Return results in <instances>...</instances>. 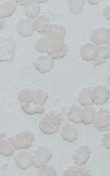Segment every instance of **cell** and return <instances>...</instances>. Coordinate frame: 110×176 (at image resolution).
<instances>
[{
  "instance_id": "10",
  "label": "cell",
  "mask_w": 110,
  "mask_h": 176,
  "mask_svg": "<svg viewBox=\"0 0 110 176\" xmlns=\"http://www.w3.org/2000/svg\"><path fill=\"white\" fill-rule=\"evenodd\" d=\"M81 108L73 104L69 107L67 115L70 120L76 124L82 122Z\"/></svg>"
},
{
  "instance_id": "17",
  "label": "cell",
  "mask_w": 110,
  "mask_h": 176,
  "mask_svg": "<svg viewBox=\"0 0 110 176\" xmlns=\"http://www.w3.org/2000/svg\"><path fill=\"white\" fill-rule=\"evenodd\" d=\"M36 49L41 52L47 51L50 47V42L49 40L45 38H42L38 39L35 43Z\"/></svg>"
},
{
  "instance_id": "5",
  "label": "cell",
  "mask_w": 110,
  "mask_h": 176,
  "mask_svg": "<svg viewBox=\"0 0 110 176\" xmlns=\"http://www.w3.org/2000/svg\"><path fill=\"white\" fill-rule=\"evenodd\" d=\"M53 61L49 56H39L34 63L36 68L41 73L50 71L53 66Z\"/></svg>"
},
{
  "instance_id": "11",
  "label": "cell",
  "mask_w": 110,
  "mask_h": 176,
  "mask_svg": "<svg viewBox=\"0 0 110 176\" xmlns=\"http://www.w3.org/2000/svg\"><path fill=\"white\" fill-rule=\"evenodd\" d=\"M92 88L89 86L83 88L79 93L77 100L83 106L91 105L92 102L91 99V92Z\"/></svg>"
},
{
  "instance_id": "4",
  "label": "cell",
  "mask_w": 110,
  "mask_h": 176,
  "mask_svg": "<svg viewBox=\"0 0 110 176\" xmlns=\"http://www.w3.org/2000/svg\"><path fill=\"white\" fill-rule=\"evenodd\" d=\"M94 124L98 129L107 131L109 130L110 111L108 109L101 108L97 112Z\"/></svg>"
},
{
  "instance_id": "18",
  "label": "cell",
  "mask_w": 110,
  "mask_h": 176,
  "mask_svg": "<svg viewBox=\"0 0 110 176\" xmlns=\"http://www.w3.org/2000/svg\"><path fill=\"white\" fill-rule=\"evenodd\" d=\"M41 166L39 171V176H54L56 175L55 171L52 166L47 164H44Z\"/></svg>"
},
{
  "instance_id": "7",
  "label": "cell",
  "mask_w": 110,
  "mask_h": 176,
  "mask_svg": "<svg viewBox=\"0 0 110 176\" xmlns=\"http://www.w3.org/2000/svg\"><path fill=\"white\" fill-rule=\"evenodd\" d=\"M67 51L66 46L61 42L52 43L48 53L52 58L58 59L65 55Z\"/></svg>"
},
{
  "instance_id": "9",
  "label": "cell",
  "mask_w": 110,
  "mask_h": 176,
  "mask_svg": "<svg viewBox=\"0 0 110 176\" xmlns=\"http://www.w3.org/2000/svg\"><path fill=\"white\" fill-rule=\"evenodd\" d=\"M97 55L93 60L94 66L105 63L109 57V47L104 45L97 48Z\"/></svg>"
},
{
  "instance_id": "6",
  "label": "cell",
  "mask_w": 110,
  "mask_h": 176,
  "mask_svg": "<svg viewBox=\"0 0 110 176\" xmlns=\"http://www.w3.org/2000/svg\"><path fill=\"white\" fill-rule=\"evenodd\" d=\"M35 25L31 19L26 18L23 19L19 22L17 30L22 36L27 37L31 36L35 30Z\"/></svg>"
},
{
  "instance_id": "8",
  "label": "cell",
  "mask_w": 110,
  "mask_h": 176,
  "mask_svg": "<svg viewBox=\"0 0 110 176\" xmlns=\"http://www.w3.org/2000/svg\"><path fill=\"white\" fill-rule=\"evenodd\" d=\"M95 46L90 43L83 45L80 49L81 56L84 60L90 61L93 59L97 55Z\"/></svg>"
},
{
  "instance_id": "15",
  "label": "cell",
  "mask_w": 110,
  "mask_h": 176,
  "mask_svg": "<svg viewBox=\"0 0 110 176\" xmlns=\"http://www.w3.org/2000/svg\"><path fill=\"white\" fill-rule=\"evenodd\" d=\"M34 102L36 105H43L48 97V93L40 89L35 90L34 94Z\"/></svg>"
},
{
  "instance_id": "19",
  "label": "cell",
  "mask_w": 110,
  "mask_h": 176,
  "mask_svg": "<svg viewBox=\"0 0 110 176\" xmlns=\"http://www.w3.org/2000/svg\"><path fill=\"white\" fill-rule=\"evenodd\" d=\"M39 5L34 4L30 6H27L26 8L25 13L28 17L31 18L35 17L39 13Z\"/></svg>"
},
{
  "instance_id": "14",
  "label": "cell",
  "mask_w": 110,
  "mask_h": 176,
  "mask_svg": "<svg viewBox=\"0 0 110 176\" xmlns=\"http://www.w3.org/2000/svg\"><path fill=\"white\" fill-rule=\"evenodd\" d=\"M63 130L61 135L64 139L69 141L72 137H76L78 135L77 129L73 125L70 124L68 123L66 124L63 127Z\"/></svg>"
},
{
  "instance_id": "3",
  "label": "cell",
  "mask_w": 110,
  "mask_h": 176,
  "mask_svg": "<svg viewBox=\"0 0 110 176\" xmlns=\"http://www.w3.org/2000/svg\"><path fill=\"white\" fill-rule=\"evenodd\" d=\"M109 94V90L106 86L98 84L92 89L91 99L92 102L102 106L108 100Z\"/></svg>"
},
{
  "instance_id": "13",
  "label": "cell",
  "mask_w": 110,
  "mask_h": 176,
  "mask_svg": "<svg viewBox=\"0 0 110 176\" xmlns=\"http://www.w3.org/2000/svg\"><path fill=\"white\" fill-rule=\"evenodd\" d=\"M15 1H8L4 4L0 5V18L8 17L11 15L17 7Z\"/></svg>"
},
{
  "instance_id": "12",
  "label": "cell",
  "mask_w": 110,
  "mask_h": 176,
  "mask_svg": "<svg viewBox=\"0 0 110 176\" xmlns=\"http://www.w3.org/2000/svg\"><path fill=\"white\" fill-rule=\"evenodd\" d=\"M96 111L92 106H89L83 108L81 110V120L86 124L92 123L95 117Z\"/></svg>"
},
{
  "instance_id": "2",
  "label": "cell",
  "mask_w": 110,
  "mask_h": 176,
  "mask_svg": "<svg viewBox=\"0 0 110 176\" xmlns=\"http://www.w3.org/2000/svg\"><path fill=\"white\" fill-rule=\"evenodd\" d=\"M34 152L33 164L37 168L48 162L52 155L50 150L43 146H39Z\"/></svg>"
},
{
  "instance_id": "1",
  "label": "cell",
  "mask_w": 110,
  "mask_h": 176,
  "mask_svg": "<svg viewBox=\"0 0 110 176\" xmlns=\"http://www.w3.org/2000/svg\"><path fill=\"white\" fill-rule=\"evenodd\" d=\"M61 115L52 111L42 119L39 125L40 129L44 133L50 134L56 132L59 128Z\"/></svg>"
},
{
  "instance_id": "16",
  "label": "cell",
  "mask_w": 110,
  "mask_h": 176,
  "mask_svg": "<svg viewBox=\"0 0 110 176\" xmlns=\"http://www.w3.org/2000/svg\"><path fill=\"white\" fill-rule=\"evenodd\" d=\"M5 45L0 46V55L6 56L9 55L12 58L14 53L15 45L12 42H9L8 44Z\"/></svg>"
}]
</instances>
